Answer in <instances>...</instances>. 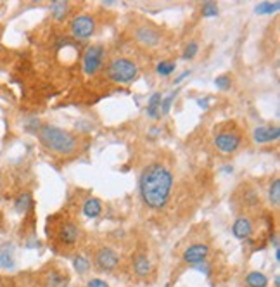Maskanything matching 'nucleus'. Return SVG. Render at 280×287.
I'll use <instances>...</instances> for the list:
<instances>
[{"instance_id": "13", "label": "nucleus", "mask_w": 280, "mask_h": 287, "mask_svg": "<svg viewBox=\"0 0 280 287\" xmlns=\"http://www.w3.org/2000/svg\"><path fill=\"white\" fill-rule=\"evenodd\" d=\"M68 280H69L68 275L62 273L61 270H56V268L47 271V275H45L47 287H68Z\"/></svg>"}, {"instance_id": "12", "label": "nucleus", "mask_w": 280, "mask_h": 287, "mask_svg": "<svg viewBox=\"0 0 280 287\" xmlns=\"http://www.w3.org/2000/svg\"><path fill=\"white\" fill-rule=\"evenodd\" d=\"M135 37H137L138 44L146 45V47H156V45L161 42V35H159V32L149 28V26H140L137 30V33H135Z\"/></svg>"}, {"instance_id": "10", "label": "nucleus", "mask_w": 280, "mask_h": 287, "mask_svg": "<svg viewBox=\"0 0 280 287\" xmlns=\"http://www.w3.org/2000/svg\"><path fill=\"white\" fill-rule=\"evenodd\" d=\"M280 137L278 126H256L252 131V140L256 144H270Z\"/></svg>"}, {"instance_id": "9", "label": "nucleus", "mask_w": 280, "mask_h": 287, "mask_svg": "<svg viewBox=\"0 0 280 287\" xmlns=\"http://www.w3.org/2000/svg\"><path fill=\"white\" fill-rule=\"evenodd\" d=\"M81 230L75 222H66L61 225L59 228V242L66 244V246H73L80 240Z\"/></svg>"}, {"instance_id": "23", "label": "nucleus", "mask_w": 280, "mask_h": 287, "mask_svg": "<svg viewBox=\"0 0 280 287\" xmlns=\"http://www.w3.org/2000/svg\"><path fill=\"white\" fill-rule=\"evenodd\" d=\"M31 208V196L30 194H23L16 199V209L19 213H26Z\"/></svg>"}, {"instance_id": "16", "label": "nucleus", "mask_w": 280, "mask_h": 287, "mask_svg": "<svg viewBox=\"0 0 280 287\" xmlns=\"http://www.w3.org/2000/svg\"><path fill=\"white\" fill-rule=\"evenodd\" d=\"M83 213L87 216H90V218H95V216H99L102 213V203L99 199H95V197H90V199H87L83 203Z\"/></svg>"}, {"instance_id": "30", "label": "nucleus", "mask_w": 280, "mask_h": 287, "mask_svg": "<svg viewBox=\"0 0 280 287\" xmlns=\"http://www.w3.org/2000/svg\"><path fill=\"white\" fill-rule=\"evenodd\" d=\"M189 75H190V71H184V73H182L180 76H178L177 80H175V83H180V81L184 80V78H187V76H189Z\"/></svg>"}, {"instance_id": "3", "label": "nucleus", "mask_w": 280, "mask_h": 287, "mask_svg": "<svg viewBox=\"0 0 280 287\" xmlns=\"http://www.w3.org/2000/svg\"><path fill=\"white\" fill-rule=\"evenodd\" d=\"M109 80H112L114 83H128V81L135 80L138 75V68L137 64L131 59L126 57H116L109 63L106 69Z\"/></svg>"}, {"instance_id": "14", "label": "nucleus", "mask_w": 280, "mask_h": 287, "mask_svg": "<svg viewBox=\"0 0 280 287\" xmlns=\"http://www.w3.org/2000/svg\"><path fill=\"white\" fill-rule=\"evenodd\" d=\"M161 94L159 92H156V94L151 95L149 99V104H147V116H149L151 119H158L159 116H161Z\"/></svg>"}, {"instance_id": "17", "label": "nucleus", "mask_w": 280, "mask_h": 287, "mask_svg": "<svg viewBox=\"0 0 280 287\" xmlns=\"http://www.w3.org/2000/svg\"><path fill=\"white\" fill-rule=\"evenodd\" d=\"M246 285L247 287H266L268 277L261 271H249L246 275Z\"/></svg>"}, {"instance_id": "11", "label": "nucleus", "mask_w": 280, "mask_h": 287, "mask_svg": "<svg viewBox=\"0 0 280 287\" xmlns=\"http://www.w3.org/2000/svg\"><path fill=\"white\" fill-rule=\"evenodd\" d=\"M232 234L235 239L244 240L252 234V220L249 216H239L232 225Z\"/></svg>"}, {"instance_id": "28", "label": "nucleus", "mask_w": 280, "mask_h": 287, "mask_svg": "<svg viewBox=\"0 0 280 287\" xmlns=\"http://www.w3.org/2000/svg\"><path fill=\"white\" fill-rule=\"evenodd\" d=\"M173 99H175V94H170L166 99H161V116H165V114H168V112H170V107H171Z\"/></svg>"}, {"instance_id": "20", "label": "nucleus", "mask_w": 280, "mask_h": 287, "mask_svg": "<svg viewBox=\"0 0 280 287\" xmlns=\"http://www.w3.org/2000/svg\"><path fill=\"white\" fill-rule=\"evenodd\" d=\"M268 201H270L273 206H278L280 203V182L273 180L270 185V191H268Z\"/></svg>"}, {"instance_id": "1", "label": "nucleus", "mask_w": 280, "mask_h": 287, "mask_svg": "<svg viewBox=\"0 0 280 287\" xmlns=\"http://www.w3.org/2000/svg\"><path fill=\"white\" fill-rule=\"evenodd\" d=\"M171 187H173V175L163 165L147 166L140 177V196L144 203L153 209H161L166 206Z\"/></svg>"}, {"instance_id": "25", "label": "nucleus", "mask_w": 280, "mask_h": 287, "mask_svg": "<svg viewBox=\"0 0 280 287\" xmlns=\"http://www.w3.org/2000/svg\"><path fill=\"white\" fill-rule=\"evenodd\" d=\"M215 85L220 90H228L232 87V78L228 75H220L215 78Z\"/></svg>"}, {"instance_id": "27", "label": "nucleus", "mask_w": 280, "mask_h": 287, "mask_svg": "<svg viewBox=\"0 0 280 287\" xmlns=\"http://www.w3.org/2000/svg\"><path fill=\"white\" fill-rule=\"evenodd\" d=\"M197 50H199V45L196 44V42H192V44H189L184 50V59H192L194 56L197 54Z\"/></svg>"}, {"instance_id": "26", "label": "nucleus", "mask_w": 280, "mask_h": 287, "mask_svg": "<svg viewBox=\"0 0 280 287\" xmlns=\"http://www.w3.org/2000/svg\"><path fill=\"white\" fill-rule=\"evenodd\" d=\"M218 14V7L215 2H204L202 6V16L204 18H215Z\"/></svg>"}, {"instance_id": "5", "label": "nucleus", "mask_w": 280, "mask_h": 287, "mask_svg": "<svg viewBox=\"0 0 280 287\" xmlns=\"http://www.w3.org/2000/svg\"><path fill=\"white\" fill-rule=\"evenodd\" d=\"M104 56H106V50L100 44L87 47L83 54V71L87 75H93V73L99 71V68L104 63Z\"/></svg>"}, {"instance_id": "15", "label": "nucleus", "mask_w": 280, "mask_h": 287, "mask_svg": "<svg viewBox=\"0 0 280 287\" xmlns=\"http://www.w3.org/2000/svg\"><path fill=\"white\" fill-rule=\"evenodd\" d=\"M133 270H135V273H137L138 277H147V275L151 273V270H153L149 258H147V256H144V254H138L137 258H135V261H133Z\"/></svg>"}, {"instance_id": "21", "label": "nucleus", "mask_w": 280, "mask_h": 287, "mask_svg": "<svg viewBox=\"0 0 280 287\" xmlns=\"http://www.w3.org/2000/svg\"><path fill=\"white\" fill-rule=\"evenodd\" d=\"M278 9H280L278 2H263V4H258L254 13L256 14H271V13H277Z\"/></svg>"}, {"instance_id": "18", "label": "nucleus", "mask_w": 280, "mask_h": 287, "mask_svg": "<svg viewBox=\"0 0 280 287\" xmlns=\"http://www.w3.org/2000/svg\"><path fill=\"white\" fill-rule=\"evenodd\" d=\"M16 265L14 261V254L9 247L6 249H0V268L2 270H13Z\"/></svg>"}, {"instance_id": "22", "label": "nucleus", "mask_w": 280, "mask_h": 287, "mask_svg": "<svg viewBox=\"0 0 280 287\" xmlns=\"http://www.w3.org/2000/svg\"><path fill=\"white\" fill-rule=\"evenodd\" d=\"M73 266H75V270L78 273H87V271L90 270V261H88L85 256L78 254V256H75V259H73Z\"/></svg>"}, {"instance_id": "8", "label": "nucleus", "mask_w": 280, "mask_h": 287, "mask_svg": "<svg viewBox=\"0 0 280 287\" xmlns=\"http://www.w3.org/2000/svg\"><path fill=\"white\" fill-rule=\"evenodd\" d=\"M209 256V247L206 244H192L185 249L184 261L189 265H201L206 258Z\"/></svg>"}, {"instance_id": "4", "label": "nucleus", "mask_w": 280, "mask_h": 287, "mask_svg": "<svg viewBox=\"0 0 280 287\" xmlns=\"http://www.w3.org/2000/svg\"><path fill=\"white\" fill-rule=\"evenodd\" d=\"M95 268L99 271H104V273H109V271H114L119 265V256L112 247H99L95 253Z\"/></svg>"}, {"instance_id": "6", "label": "nucleus", "mask_w": 280, "mask_h": 287, "mask_svg": "<svg viewBox=\"0 0 280 287\" xmlns=\"http://www.w3.org/2000/svg\"><path fill=\"white\" fill-rule=\"evenodd\" d=\"M71 33L73 37L80 38V40H87L95 33V19L88 14H81L76 16L71 21Z\"/></svg>"}, {"instance_id": "2", "label": "nucleus", "mask_w": 280, "mask_h": 287, "mask_svg": "<svg viewBox=\"0 0 280 287\" xmlns=\"http://www.w3.org/2000/svg\"><path fill=\"white\" fill-rule=\"evenodd\" d=\"M38 140L50 153H56L59 156H71L76 153L80 140L68 130H62L59 126L44 125L38 130Z\"/></svg>"}, {"instance_id": "24", "label": "nucleus", "mask_w": 280, "mask_h": 287, "mask_svg": "<svg viewBox=\"0 0 280 287\" xmlns=\"http://www.w3.org/2000/svg\"><path fill=\"white\" fill-rule=\"evenodd\" d=\"M175 68H177V64H175L173 61H161V63L158 64V75L159 76H170L171 73L175 71Z\"/></svg>"}, {"instance_id": "7", "label": "nucleus", "mask_w": 280, "mask_h": 287, "mask_svg": "<svg viewBox=\"0 0 280 287\" xmlns=\"http://www.w3.org/2000/svg\"><path fill=\"white\" fill-rule=\"evenodd\" d=\"M240 140H242L240 135L233 130H223V131H218L215 135V146L225 154L235 153L240 146Z\"/></svg>"}, {"instance_id": "19", "label": "nucleus", "mask_w": 280, "mask_h": 287, "mask_svg": "<svg viewBox=\"0 0 280 287\" xmlns=\"http://www.w3.org/2000/svg\"><path fill=\"white\" fill-rule=\"evenodd\" d=\"M50 13H52V16L56 19H64L68 16V2H61V0H57V2H52V6H50Z\"/></svg>"}, {"instance_id": "29", "label": "nucleus", "mask_w": 280, "mask_h": 287, "mask_svg": "<svg viewBox=\"0 0 280 287\" xmlns=\"http://www.w3.org/2000/svg\"><path fill=\"white\" fill-rule=\"evenodd\" d=\"M87 287H109V284L106 280H102V278H90Z\"/></svg>"}]
</instances>
